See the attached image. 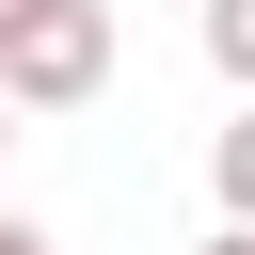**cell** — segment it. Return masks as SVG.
<instances>
[{
  "label": "cell",
  "mask_w": 255,
  "mask_h": 255,
  "mask_svg": "<svg viewBox=\"0 0 255 255\" xmlns=\"http://www.w3.org/2000/svg\"><path fill=\"white\" fill-rule=\"evenodd\" d=\"M0 80H16V112H80V96L112 80V0H48V16H16V32H0Z\"/></svg>",
  "instance_id": "cell-1"
},
{
  "label": "cell",
  "mask_w": 255,
  "mask_h": 255,
  "mask_svg": "<svg viewBox=\"0 0 255 255\" xmlns=\"http://www.w3.org/2000/svg\"><path fill=\"white\" fill-rule=\"evenodd\" d=\"M207 191H223V223H255V96L207 128Z\"/></svg>",
  "instance_id": "cell-2"
},
{
  "label": "cell",
  "mask_w": 255,
  "mask_h": 255,
  "mask_svg": "<svg viewBox=\"0 0 255 255\" xmlns=\"http://www.w3.org/2000/svg\"><path fill=\"white\" fill-rule=\"evenodd\" d=\"M191 48H207V80H223V96H255V0H207V16H191Z\"/></svg>",
  "instance_id": "cell-3"
},
{
  "label": "cell",
  "mask_w": 255,
  "mask_h": 255,
  "mask_svg": "<svg viewBox=\"0 0 255 255\" xmlns=\"http://www.w3.org/2000/svg\"><path fill=\"white\" fill-rule=\"evenodd\" d=\"M0 255H64V239H48V223H16V207H0Z\"/></svg>",
  "instance_id": "cell-4"
},
{
  "label": "cell",
  "mask_w": 255,
  "mask_h": 255,
  "mask_svg": "<svg viewBox=\"0 0 255 255\" xmlns=\"http://www.w3.org/2000/svg\"><path fill=\"white\" fill-rule=\"evenodd\" d=\"M191 255H255V223H207V239H191Z\"/></svg>",
  "instance_id": "cell-5"
},
{
  "label": "cell",
  "mask_w": 255,
  "mask_h": 255,
  "mask_svg": "<svg viewBox=\"0 0 255 255\" xmlns=\"http://www.w3.org/2000/svg\"><path fill=\"white\" fill-rule=\"evenodd\" d=\"M0 143H16V80H0Z\"/></svg>",
  "instance_id": "cell-6"
},
{
  "label": "cell",
  "mask_w": 255,
  "mask_h": 255,
  "mask_svg": "<svg viewBox=\"0 0 255 255\" xmlns=\"http://www.w3.org/2000/svg\"><path fill=\"white\" fill-rule=\"evenodd\" d=\"M16 16H48V0H0V32H16Z\"/></svg>",
  "instance_id": "cell-7"
}]
</instances>
